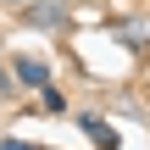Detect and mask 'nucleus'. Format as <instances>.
<instances>
[{"label": "nucleus", "instance_id": "nucleus-1", "mask_svg": "<svg viewBox=\"0 0 150 150\" xmlns=\"http://www.w3.org/2000/svg\"><path fill=\"white\" fill-rule=\"evenodd\" d=\"M17 83L45 89V83H50V67H45V61H33V56H17Z\"/></svg>", "mask_w": 150, "mask_h": 150}, {"label": "nucleus", "instance_id": "nucleus-2", "mask_svg": "<svg viewBox=\"0 0 150 150\" xmlns=\"http://www.w3.org/2000/svg\"><path fill=\"white\" fill-rule=\"evenodd\" d=\"M83 134H89L100 150H117V139H122V134H117L111 122H100V117H83Z\"/></svg>", "mask_w": 150, "mask_h": 150}, {"label": "nucleus", "instance_id": "nucleus-3", "mask_svg": "<svg viewBox=\"0 0 150 150\" xmlns=\"http://www.w3.org/2000/svg\"><path fill=\"white\" fill-rule=\"evenodd\" d=\"M28 11H33V22H45V28H56V22H61V11H56V6H33V0H28Z\"/></svg>", "mask_w": 150, "mask_h": 150}, {"label": "nucleus", "instance_id": "nucleus-4", "mask_svg": "<svg viewBox=\"0 0 150 150\" xmlns=\"http://www.w3.org/2000/svg\"><path fill=\"white\" fill-rule=\"evenodd\" d=\"M39 100H45V111H67V100H61V95H56L50 83H45V95H39Z\"/></svg>", "mask_w": 150, "mask_h": 150}, {"label": "nucleus", "instance_id": "nucleus-5", "mask_svg": "<svg viewBox=\"0 0 150 150\" xmlns=\"http://www.w3.org/2000/svg\"><path fill=\"white\" fill-rule=\"evenodd\" d=\"M0 150H33V145H22V139H6V145H0Z\"/></svg>", "mask_w": 150, "mask_h": 150}, {"label": "nucleus", "instance_id": "nucleus-6", "mask_svg": "<svg viewBox=\"0 0 150 150\" xmlns=\"http://www.w3.org/2000/svg\"><path fill=\"white\" fill-rule=\"evenodd\" d=\"M6 83H11V78H6V67H0V89H6Z\"/></svg>", "mask_w": 150, "mask_h": 150}, {"label": "nucleus", "instance_id": "nucleus-7", "mask_svg": "<svg viewBox=\"0 0 150 150\" xmlns=\"http://www.w3.org/2000/svg\"><path fill=\"white\" fill-rule=\"evenodd\" d=\"M17 6H28V0H17Z\"/></svg>", "mask_w": 150, "mask_h": 150}]
</instances>
